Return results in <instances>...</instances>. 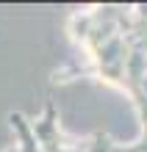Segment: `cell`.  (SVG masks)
Instances as JSON below:
<instances>
[{
    "mask_svg": "<svg viewBox=\"0 0 147 152\" xmlns=\"http://www.w3.org/2000/svg\"><path fill=\"white\" fill-rule=\"evenodd\" d=\"M33 127V136L39 141L42 152H86L81 147H69L67 141H64L61 130H58V113H56V105L50 100L44 102V113L39 116L36 122H31Z\"/></svg>",
    "mask_w": 147,
    "mask_h": 152,
    "instance_id": "6da1fadb",
    "label": "cell"
},
{
    "mask_svg": "<svg viewBox=\"0 0 147 152\" xmlns=\"http://www.w3.org/2000/svg\"><path fill=\"white\" fill-rule=\"evenodd\" d=\"M131 36H133L136 44H139V50L144 53V61H147V6H136L133 25H131ZM142 91L147 97V77H144V83H142Z\"/></svg>",
    "mask_w": 147,
    "mask_h": 152,
    "instance_id": "3957f363",
    "label": "cell"
},
{
    "mask_svg": "<svg viewBox=\"0 0 147 152\" xmlns=\"http://www.w3.org/2000/svg\"><path fill=\"white\" fill-rule=\"evenodd\" d=\"M8 124H11V130L17 133V138H20V152H42L39 147V141H36L33 136V127H31V122H28V116L20 113V111H14V113H8Z\"/></svg>",
    "mask_w": 147,
    "mask_h": 152,
    "instance_id": "7a4b0ae2",
    "label": "cell"
},
{
    "mask_svg": "<svg viewBox=\"0 0 147 152\" xmlns=\"http://www.w3.org/2000/svg\"><path fill=\"white\" fill-rule=\"evenodd\" d=\"M6 152H20V149H17V147H11V149H6Z\"/></svg>",
    "mask_w": 147,
    "mask_h": 152,
    "instance_id": "52a82bcc",
    "label": "cell"
},
{
    "mask_svg": "<svg viewBox=\"0 0 147 152\" xmlns=\"http://www.w3.org/2000/svg\"><path fill=\"white\" fill-rule=\"evenodd\" d=\"M114 149V141L106 136V133H95V138L89 141L86 152H111Z\"/></svg>",
    "mask_w": 147,
    "mask_h": 152,
    "instance_id": "277c9868",
    "label": "cell"
},
{
    "mask_svg": "<svg viewBox=\"0 0 147 152\" xmlns=\"http://www.w3.org/2000/svg\"><path fill=\"white\" fill-rule=\"evenodd\" d=\"M136 149H139V152H147V133L142 136V141H136Z\"/></svg>",
    "mask_w": 147,
    "mask_h": 152,
    "instance_id": "8992f818",
    "label": "cell"
},
{
    "mask_svg": "<svg viewBox=\"0 0 147 152\" xmlns=\"http://www.w3.org/2000/svg\"><path fill=\"white\" fill-rule=\"evenodd\" d=\"M111 152H139V149H136V144H125V147L122 144H114Z\"/></svg>",
    "mask_w": 147,
    "mask_h": 152,
    "instance_id": "5b68a950",
    "label": "cell"
}]
</instances>
